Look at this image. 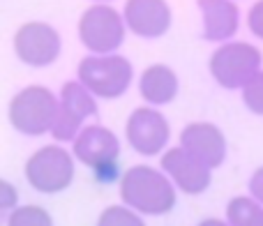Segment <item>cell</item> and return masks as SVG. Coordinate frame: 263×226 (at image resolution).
Segmentation results:
<instances>
[{
	"mask_svg": "<svg viewBox=\"0 0 263 226\" xmlns=\"http://www.w3.org/2000/svg\"><path fill=\"white\" fill-rule=\"evenodd\" d=\"M120 199L134 213L159 217L176 208V185L155 166L136 164L120 176Z\"/></svg>",
	"mask_w": 263,
	"mask_h": 226,
	"instance_id": "cell-1",
	"label": "cell"
},
{
	"mask_svg": "<svg viewBox=\"0 0 263 226\" xmlns=\"http://www.w3.org/2000/svg\"><path fill=\"white\" fill-rule=\"evenodd\" d=\"M134 79L132 63L125 55H86L77 67V81L100 100H118L125 95Z\"/></svg>",
	"mask_w": 263,
	"mask_h": 226,
	"instance_id": "cell-2",
	"label": "cell"
},
{
	"mask_svg": "<svg viewBox=\"0 0 263 226\" xmlns=\"http://www.w3.org/2000/svg\"><path fill=\"white\" fill-rule=\"evenodd\" d=\"M72 157L92 168L100 182H114L118 178L120 141L109 127L88 125L72 141Z\"/></svg>",
	"mask_w": 263,
	"mask_h": 226,
	"instance_id": "cell-3",
	"label": "cell"
},
{
	"mask_svg": "<svg viewBox=\"0 0 263 226\" xmlns=\"http://www.w3.org/2000/svg\"><path fill=\"white\" fill-rule=\"evenodd\" d=\"M58 111V97L46 86H26L9 100V125L23 136L49 134Z\"/></svg>",
	"mask_w": 263,
	"mask_h": 226,
	"instance_id": "cell-4",
	"label": "cell"
},
{
	"mask_svg": "<svg viewBox=\"0 0 263 226\" xmlns=\"http://www.w3.org/2000/svg\"><path fill=\"white\" fill-rule=\"evenodd\" d=\"M28 185L40 194H60L74 182V157L63 145H42L26 159L23 166Z\"/></svg>",
	"mask_w": 263,
	"mask_h": 226,
	"instance_id": "cell-5",
	"label": "cell"
},
{
	"mask_svg": "<svg viewBox=\"0 0 263 226\" xmlns=\"http://www.w3.org/2000/svg\"><path fill=\"white\" fill-rule=\"evenodd\" d=\"M123 14L106 3H95L79 18V40L92 55L116 53L125 42Z\"/></svg>",
	"mask_w": 263,
	"mask_h": 226,
	"instance_id": "cell-6",
	"label": "cell"
},
{
	"mask_svg": "<svg viewBox=\"0 0 263 226\" xmlns=\"http://www.w3.org/2000/svg\"><path fill=\"white\" fill-rule=\"evenodd\" d=\"M263 55L254 44L247 42H229L219 44L210 55V74L227 90H240L256 72H261Z\"/></svg>",
	"mask_w": 263,
	"mask_h": 226,
	"instance_id": "cell-7",
	"label": "cell"
},
{
	"mask_svg": "<svg viewBox=\"0 0 263 226\" xmlns=\"http://www.w3.org/2000/svg\"><path fill=\"white\" fill-rule=\"evenodd\" d=\"M92 116H97V100L79 81H67L60 88L58 111L51 122L49 134L58 143L74 141L79 131L83 129V120Z\"/></svg>",
	"mask_w": 263,
	"mask_h": 226,
	"instance_id": "cell-8",
	"label": "cell"
},
{
	"mask_svg": "<svg viewBox=\"0 0 263 226\" xmlns=\"http://www.w3.org/2000/svg\"><path fill=\"white\" fill-rule=\"evenodd\" d=\"M14 53L28 67H49L63 51L60 32L44 21H28L14 32Z\"/></svg>",
	"mask_w": 263,
	"mask_h": 226,
	"instance_id": "cell-9",
	"label": "cell"
},
{
	"mask_svg": "<svg viewBox=\"0 0 263 226\" xmlns=\"http://www.w3.org/2000/svg\"><path fill=\"white\" fill-rule=\"evenodd\" d=\"M125 136L136 155L155 157L164 153L168 139H171V127L168 120L153 106H139L132 111L125 125Z\"/></svg>",
	"mask_w": 263,
	"mask_h": 226,
	"instance_id": "cell-10",
	"label": "cell"
},
{
	"mask_svg": "<svg viewBox=\"0 0 263 226\" xmlns=\"http://www.w3.org/2000/svg\"><path fill=\"white\" fill-rule=\"evenodd\" d=\"M162 171L168 176V180L178 187L180 192L190 196H199L213 182V173L205 164H201L196 157H192L187 150H182L180 145L168 148L159 159Z\"/></svg>",
	"mask_w": 263,
	"mask_h": 226,
	"instance_id": "cell-11",
	"label": "cell"
},
{
	"mask_svg": "<svg viewBox=\"0 0 263 226\" xmlns=\"http://www.w3.org/2000/svg\"><path fill=\"white\" fill-rule=\"evenodd\" d=\"M180 148L213 171L227 159V139L213 122H190L180 131Z\"/></svg>",
	"mask_w": 263,
	"mask_h": 226,
	"instance_id": "cell-12",
	"label": "cell"
},
{
	"mask_svg": "<svg viewBox=\"0 0 263 226\" xmlns=\"http://www.w3.org/2000/svg\"><path fill=\"white\" fill-rule=\"evenodd\" d=\"M171 18V7L166 0H127L123 9L125 28L143 40L166 35Z\"/></svg>",
	"mask_w": 263,
	"mask_h": 226,
	"instance_id": "cell-13",
	"label": "cell"
},
{
	"mask_svg": "<svg viewBox=\"0 0 263 226\" xmlns=\"http://www.w3.org/2000/svg\"><path fill=\"white\" fill-rule=\"evenodd\" d=\"M203 16V37L208 42H229L238 32L240 9L233 0H199Z\"/></svg>",
	"mask_w": 263,
	"mask_h": 226,
	"instance_id": "cell-14",
	"label": "cell"
},
{
	"mask_svg": "<svg viewBox=\"0 0 263 226\" xmlns=\"http://www.w3.org/2000/svg\"><path fill=\"white\" fill-rule=\"evenodd\" d=\"M139 92L148 104H168L178 95V74L168 65H150V67L143 69V74L139 79Z\"/></svg>",
	"mask_w": 263,
	"mask_h": 226,
	"instance_id": "cell-15",
	"label": "cell"
},
{
	"mask_svg": "<svg viewBox=\"0 0 263 226\" xmlns=\"http://www.w3.org/2000/svg\"><path fill=\"white\" fill-rule=\"evenodd\" d=\"M224 222L229 226H263V205L252 196H233Z\"/></svg>",
	"mask_w": 263,
	"mask_h": 226,
	"instance_id": "cell-16",
	"label": "cell"
},
{
	"mask_svg": "<svg viewBox=\"0 0 263 226\" xmlns=\"http://www.w3.org/2000/svg\"><path fill=\"white\" fill-rule=\"evenodd\" d=\"M7 226H53V217L42 205L26 203V205H16L9 213Z\"/></svg>",
	"mask_w": 263,
	"mask_h": 226,
	"instance_id": "cell-17",
	"label": "cell"
},
{
	"mask_svg": "<svg viewBox=\"0 0 263 226\" xmlns=\"http://www.w3.org/2000/svg\"><path fill=\"white\" fill-rule=\"evenodd\" d=\"M95 226H145V222L139 213L129 210L127 205H109L102 210Z\"/></svg>",
	"mask_w": 263,
	"mask_h": 226,
	"instance_id": "cell-18",
	"label": "cell"
},
{
	"mask_svg": "<svg viewBox=\"0 0 263 226\" xmlns=\"http://www.w3.org/2000/svg\"><path fill=\"white\" fill-rule=\"evenodd\" d=\"M240 90H242V104L252 113H256V116H263V69L256 72Z\"/></svg>",
	"mask_w": 263,
	"mask_h": 226,
	"instance_id": "cell-19",
	"label": "cell"
},
{
	"mask_svg": "<svg viewBox=\"0 0 263 226\" xmlns=\"http://www.w3.org/2000/svg\"><path fill=\"white\" fill-rule=\"evenodd\" d=\"M18 205V190L9 180L0 178V224L7 222L9 213Z\"/></svg>",
	"mask_w": 263,
	"mask_h": 226,
	"instance_id": "cell-20",
	"label": "cell"
},
{
	"mask_svg": "<svg viewBox=\"0 0 263 226\" xmlns=\"http://www.w3.org/2000/svg\"><path fill=\"white\" fill-rule=\"evenodd\" d=\"M247 26H250L252 35L263 40V0H256V3L252 5L250 14H247Z\"/></svg>",
	"mask_w": 263,
	"mask_h": 226,
	"instance_id": "cell-21",
	"label": "cell"
},
{
	"mask_svg": "<svg viewBox=\"0 0 263 226\" xmlns=\"http://www.w3.org/2000/svg\"><path fill=\"white\" fill-rule=\"evenodd\" d=\"M250 196L263 205V166H259L250 178Z\"/></svg>",
	"mask_w": 263,
	"mask_h": 226,
	"instance_id": "cell-22",
	"label": "cell"
},
{
	"mask_svg": "<svg viewBox=\"0 0 263 226\" xmlns=\"http://www.w3.org/2000/svg\"><path fill=\"white\" fill-rule=\"evenodd\" d=\"M199 226H229L224 219H217V217H208V219H203Z\"/></svg>",
	"mask_w": 263,
	"mask_h": 226,
	"instance_id": "cell-23",
	"label": "cell"
},
{
	"mask_svg": "<svg viewBox=\"0 0 263 226\" xmlns=\"http://www.w3.org/2000/svg\"><path fill=\"white\" fill-rule=\"evenodd\" d=\"M92 3H111V0H92Z\"/></svg>",
	"mask_w": 263,
	"mask_h": 226,
	"instance_id": "cell-24",
	"label": "cell"
}]
</instances>
